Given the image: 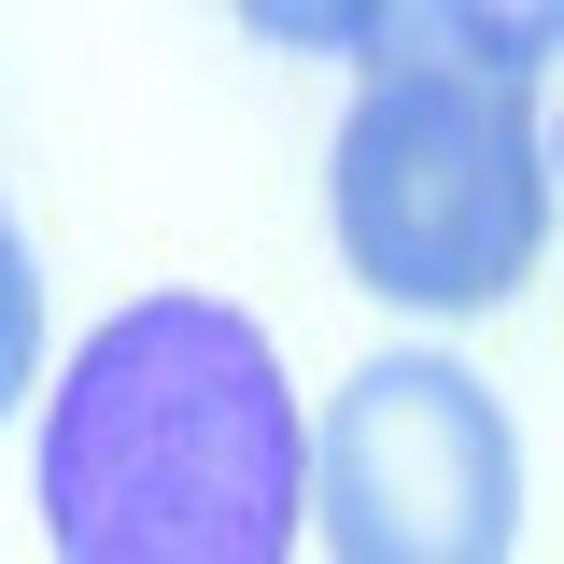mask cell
<instances>
[{
  "instance_id": "cell-1",
  "label": "cell",
  "mask_w": 564,
  "mask_h": 564,
  "mask_svg": "<svg viewBox=\"0 0 564 564\" xmlns=\"http://www.w3.org/2000/svg\"><path fill=\"white\" fill-rule=\"evenodd\" d=\"M296 522H311V437L254 311L128 296L57 367L43 410L57 564H282Z\"/></svg>"
},
{
  "instance_id": "cell-2",
  "label": "cell",
  "mask_w": 564,
  "mask_h": 564,
  "mask_svg": "<svg viewBox=\"0 0 564 564\" xmlns=\"http://www.w3.org/2000/svg\"><path fill=\"white\" fill-rule=\"evenodd\" d=\"M269 43H381L339 128L325 212L367 296L395 311H494L536 269L551 155L522 113V70L564 43V14H254Z\"/></svg>"
},
{
  "instance_id": "cell-3",
  "label": "cell",
  "mask_w": 564,
  "mask_h": 564,
  "mask_svg": "<svg viewBox=\"0 0 564 564\" xmlns=\"http://www.w3.org/2000/svg\"><path fill=\"white\" fill-rule=\"evenodd\" d=\"M311 522H325V564H508L522 551L508 395L452 352L352 367L311 437Z\"/></svg>"
},
{
  "instance_id": "cell-4",
  "label": "cell",
  "mask_w": 564,
  "mask_h": 564,
  "mask_svg": "<svg viewBox=\"0 0 564 564\" xmlns=\"http://www.w3.org/2000/svg\"><path fill=\"white\" fill-rule=\"evenodd\" d=\"M43 381V269H29V240H14V212H0V423L14 395Z\"/></svg>"
}]
</instances>
